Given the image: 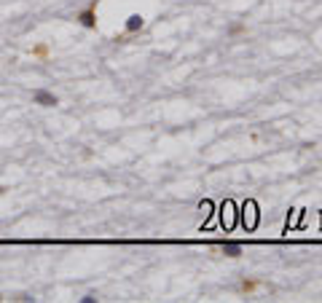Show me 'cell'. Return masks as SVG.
<instances>
[{
	"mask_svg": "<svg viewBox=\"0 0 322 303\" xmlns=\"http://www.w3.org/2000/svg\"><path fill=\"white\" fill-rule=\"evenodd\" d=\"M35 59H46L49 57V43H38V46H32V51H30Z\"/></svg>",
	"mask_w": 322,
	"mask_h": 303,
	"instance_id": "cell-6",
	"label": "cell"
},
{
	"mask_svg": "<svg viewBox=\"0 0 322 303\" xmlns=\"http://www.w3.org/2000/svg\"><path fill=\"white\" fill-rule=\"evenodd\" d=\"M83 303H94V301H100V298H97V295L94 293H89V295H83V298H81Z\"/></svg>",
	"mask_w": 322,
	"mask_h": 303,
	"instance_id": "cell-7",
	"label": "cell"
},
{
	"mask_svg": "<svg viewBox=\"0 0 322 303\" xmlns=\"http://www.w3.org/2000/svg\"><path fill=\"white\" fill-rule=\"evenodd\" d=\"M32 102L41 105V108H57V105H59V97L54 94V91L41 89V91H35V94H32Z\"/></svg>",
	"mask_w": 322,
	"mask_h": 303,
	"instance_id": "cell-2",
	"label": "cell"
},
{
	"mask_svg": "<svg viewBox=\"0 0 322 303\" xmlns=\"http://www.w3.org/2000/svg\"><path fill=\"white\" fill-rule=\"evenodd\" d=\"M218 249H220V255H226V258H242V255H245V247H242L239 242H220Z\"/></svg>",
	"mask_w": 322,
	"mask_h": 303,
	"instance_id": "cell-3",
	"label": "cell"
},
{
	"mask_svg": "<svg viewBox=\"0 0 322 303\" xmlns=\"http://www.w3.org/2000/svg\"><path fill=\"white\" fill-rule=\"evenodd\" d=\"M142 27H145V16L142 14H132V16H127V22H124V32H127V35L140 32Z\"/></svg>",
	"mask_w": 322,
	"mask_h": 303,
	"instance_id": "cell-4",
	"label": "cell"
},
{
	"mask_svg": "<svg viewBox=\"0 0 322 303\" xmlns=\"http://www.w3.org/2000/svg\"><path fill=\"white\" fill-rule=\"evenodd\" d=\"M236 290H239L242 295H253L255 290H260V282H258V279H247V276H245V279L239 282V287H236Z\"/></svg>",
	"mask_w": 322,
	"mask_h": 303,
	"instance_id": "cell-5",
	"label": "cell"
},
{
	"mask_svg": "<svg viewBox=\"0 0 322 303\" xmlns=\"http://www.w3.org/2000/svg\"><path fill=\"white\" fill-rule=\"evenodd\" d=\"M75 22L81 24L83 30H97V0L91 5H86L83 11H78L75 14Z\"/></svg>",
	"mask_w": 322,
	"mask_h": 303,
	"instance_id": "cell-1",
	"label": "cell"
},
{
	"mask_svg": "<svg viewBox=\"0 0 322 303\" xmlns=\"http://www.w3.org/2000/svg\"><path fill=\"white\" fill-rule=\"evenodd\" d=\"M242 30H245V24H234V27H231V30H228V32H231V35H239V32H242Z\"/></svg>",
	"mask_w": 322,
	"mask_h": 303,
	"instance_id": "cell-8",
	"label": "cell"
},
{
	"mask_svg": "<svg viewBox=\"0 0 322 303\" xmlns=\"http://www.w3.org/2000/svg\"><path fill=\"white\" fill-rule=\"evenodd\" d=\"M0 301H3V298H0Z\"/></svg>",
	"mask_w": 322,
	"mask_h": 303,
	"instance_id": "cell-9",
	"label": "cell"
}]
</instances>
